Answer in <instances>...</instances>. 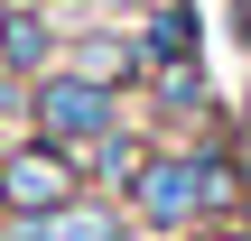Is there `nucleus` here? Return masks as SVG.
I'll use <instances>...</instances> for the list:
<instances>
[{
	"mask_svg": "<svg viewBox=\"0 0 251 241\" xmlns=\"http://www.w3.org/2000/svg\"><path fill=\"white\" fill-rule=\"evenodd\" d=\"M0 195H9L19 214H56V204H65V158H56V149H19V158L0 167Z\"/></svg>",
	"mask_w": 251,
	"mask_h": 241,
	"instance_id": "f257e3e1",
	"label": "nucleus"
},
{
	"mask_svg": "<svg viewBox=\"0 0 251 241\" xmlns=\"http://www.w3.org/2000/svg\"><path fill=\"white\" fill-rule=\"evenodd\" d=\"M196 204H205V167H177V158L140 167V214L149 223H186Z\"/></svg>",
	"mask_w": 251,
	"mask_h": 241,
	"instance_id": "f03ea898",
	"label": "nucleus"
},
{
	"mask_svg": "<svg viewBox=\"0 0 251 241\" xmlns=\"http://www.w3.org/2000/svg\"><path fill=\"white\" fill-rule=\"evenodd\" d=\"M37 121H47V139H93V130H102V93L65 74V84L37 93Z\"/></svg>",
	"mask_w": 251,
	"mask_h": 241,
	"instance_id": "7ed1b4c3",
	"label": "nucleus"
},
{
	"mask_svg": "<svg viewBox=\"0 0 251 241\" xmlns=\"http://www.w3.org/2000/svg\"><path fill=\"white\" fill-rule=\"evenodd\" d=\"M9 241H121V223L93 214V204H56V214H28Z\"/></svg>",
	"mask_w": 251,
	"mask_h": 241,
	"instance_id": "20e7f679",
	"label": "nucleus"
}]
</instances>
